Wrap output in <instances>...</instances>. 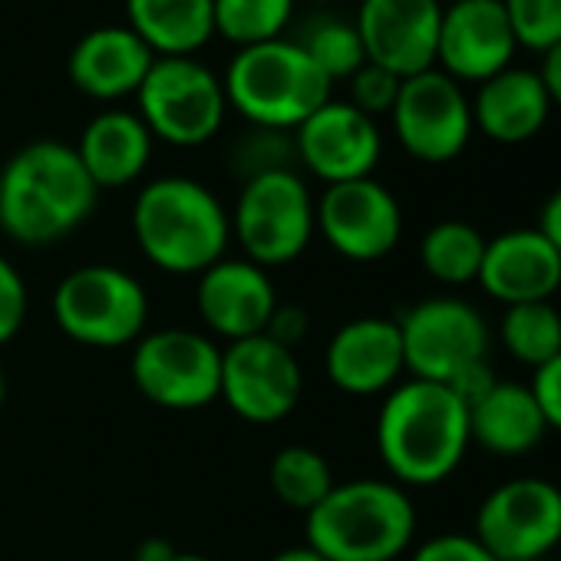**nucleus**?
<instances>
[{"mask_svg":"<svg viewBox=\"0 0 561 561\" xmlns=\"http://www.w3.org/2000/svg\"><path fill=\"white\" fill-rule=\"evenodd\" d=\"M152 133L139 119V113L129 110H103L96 113L80 142L73 146L83 169L90 172L93 185L103 188H126L136 179H142L149 159H152Z\"/></svg>","mask_w":561,"mask_h":561,"instance_id":"23","label":"nucleus"},{"mask_svg":"<svg viewBox=\"0 0 561 561\" xmlns=\"http://www.w3.org/2000/svg\"><path fill=\"white\" fill-rule=\"evenodd\" d=\"M267 482L280 505L308 515L334 489V472L324 453L305 443H291L274 453L267 466Z\"/></svg>","mask_w":561,"mask_h":561,"instance_id":"27","label":"nucleus"},{"mask_svg":"<svg viewBox=\"0 0 561 561\" xmlns=\"http://www.w3.org/2000/svg\"><path fill=\"white\" fill-rule=\"evenodd\" d=\"M328 380L347 397L390 393L407 374L400 328L390 318H354L334 331L324 351Z\"/></svg>","mask_w":561,"mask_h":561,"instance_id":"19","label":"nucleus"},{"mask_svg":"<svg viewBox=\"0 0 561 561\" xmlns=\"http://www.w3.org/2000/svg\"><path fill=\"white\" fill-rule=\"evenodd\" d=\"M545 433H548L545 416L531 390L522 383L495 380V387L469 407V439L472 446L492 456L502 459L528 456L545 439Z\"/></svg>","mask_w":561,"mask_h":561,"instance_id":"24","label":"nucleus"},{"mask_svg":"<svg viewBox=\"0 0 561 561\" xmlns=\"http://www.w3.org/2000/svg\"><path fill=\"white\" fill-rule=\"evenodd\" d=\"M175 554L179 551L172 548V541H165V538H146V541L136 545L133 561H172Z\"/></svg>","mask_w":561,"mask_h":561,"instance_id":"40","label":"nucleus"},{"mask_svg":"<svg viewBox=\"0 0 561 561\" xmlns=\"http://www.w3.org/2000/svg\"><path fill=\"white\" fill-rule=\"evenodd\" d=\"M476 285L499 305L551 301L561 288V254L538 228H512L485 241Z\"/></svg>","mask_w":561,"mask_h":561,"instance_id":"20","label":"nucleus"},{"mask_svg":"<svg viewBox=\"0 0 561 561\" xmlns=\"http://www.w3.org/2000/svg\"><path fill=\"white\" fill-rule=\"evenodd\" d=\"M377 453L403 489L446 482L466 459L469 407L443 383L400 380L377 413Z\"/></svg>","mask_w":561,"mask_h":561,"instance_id":"1","label":"nucleus"},{"mask_svg":"<svg viewBox=\"0 0 561 561\" xmlns=\"http://www.w3.org/2000/svg\"><path fill=\"white\" fill-rule=\"evenodd\" d=\"M129 374L136 390L162 410L188 413L218 400L221 347L188 328H162L133 344Z\"/></svg>","mask_w":561,"mask_h":561,"instance_id":"9","label":"nucleus"},{"mask_svg":"<svg viewBox=\"0 0 561 561\" xmlns=\"http://www.w3.org/2000/svg\"><path fill=\"white\" fill-rule=\"evenodd\" d=\"M305 393V370L295 351L267 334L221 347L218 400L244 423L267 426L295 413Z\"/></svg>","mask_w":561,"mask_h":561,"instance_id":"12","label":"nucleus"},{"mask_svg":"<svg viewBox=\"0 0 561 561\" xmlns=\"http://www.w3.org/2000/svg\"><path fill=\"white\" fill-rule=\"evenodd\" d=\"M551 244H554V251L561 254V188H554L548 198H545V205H541V211H538V225H535Z\"/></svg>","mask_w":561,"mask_h":561,"instance_id":"38","label":"nucleus"},{"mask_svg":"<svg viewBox=\"0 0 561 561\" xmlns=\"http://www.w3.org/2000/svg\"><path fill=\"white\" fill-rule=\"evenodd\" d=\"M308 548L328 561H397L416 535V508L393 479H351L305 515Z\"/></svg>","mask_w":561,"mask_h":561,"instance_id":"4","label":"nucleus"},{"mask_svg":"<svg viewBox=\"0 0 561 561\" xmlns=\"http://www.w3.org/2000/svg\"><path fill=\"white\" fill-rule=\"evenodd\" d=\"M528 390L545 416V426L561 433V354L551 357L548 364H541L538 370H531Z\"/></svg>","mask_w":561,"mask_h":561,"instance_id":"36","label":"nucleus"},{"mask_svg":"<svg viewBox=\"0 0 561 561\" xmlns=\"http://www.w3.org/2000/svg\"><path fill=\"white\" fill-rule=\"evenodd\" d=\"M136 103L152 139L179 149H195L215 139L228 113L221 80L192 57H156Z\"/></svg>","mask_w":561,"mask_h":561,"instance_id":"8","label":"nucleus"},{"mask_svg":"<svg viewBox=\"0 0 561 561\" xmlns=\"http://www.w3.org/2000/svg\"><path fill=\"white\" fill-rule=\"evenodd\" d=\"M4 400H8V374L0 367V407H4Z\"/></svg>","mask_w":561,"mask_h":561,"instance_id":"43","label":"nucleus"},{"mask_svg":"<svg viewBox=\"0 0 561 561\" xmlns=\"http://www.w3.org/2000/svg\"><path fill=\"white\" fill-rule=\"evenodd\" d=\"M277 305L280 301L271 274L248 257L225 254L198 274L195 311L205 331L221 337L225 344L264 334Z\"/></svg>","mask_w":561,"mask_h":561,"instance_id":"18","label":"nucleus"},{"mask_svg":"<svg viewBox=\"0 0 561 561\" xmlns=\"http://www.w3.org/2000/svg\"><path fill=\"white\" fill-rule=\"evenodd\" d=\"M267 561H328L324 554H318L314 548H308V545H298V548H285V551H277L274 558H267Z\"/></svg>","mask_w":561,"mask_h":561,"instance_id":"41","label":"nucleus"},{"mask_svg":"<svg viewBox=\"0 0 561 561\" xmlns=\"http://www.w3.org/2000/svg\"><path fill=\"white\" fill-rule=\"evenodd\" d=\"M271 341H277L280 347L295 351L305 337H308V314L305 308H291V305H277L271 321H267V331H264Z\"/></svg>","mask_w":561,"mask_h":561,"instance_id":"37","label":"nucleus"},{"mask_svg":"<svg viewBox=\"0 0 561 561\" xmlns=\"http://www.w3.org/2000/svg\"><path fill=\"white\" fill-rule=\"evenodd\" d=\"M57 328L93 351L133 347L149 324V295L142 280L119 264H83L54 291Z\"/></svg>","mask_w":561,"mask_h":561,"instance_id":"7","label":"nucleus"},{"mask_svg":"<svg viewBox=\"0 0 561 561\" xmlns=\"http://www.w3.org/2000/svg\"><path fill=\"white\" fill-rule=\"evenodd\" d=\"M152 64L156 54L129 27H96L77 41L67 73L83 96L96 103H119L139 93Z\"/></svg>","mask_w":561,"mask_h":561,"instance_id":"21","label":"nucleus"},{"mask_svg":"<svg viewBox=\"0 0 561 561\" xmlns=\"http://www.w3.org/2000/svg\"><path fill=\"white\" fill-rule=\"evenodd\" d=\"M295 139L288 133H271V129H254L248 139H241L231 152V169L238 172L241 182L257 179L264 172L277 169H295Z\"/></svg>","mask_w":561,"mask_h":561,"instance_id":"32","label":"nucleus"},{"mask_svg":"<svg viewBox=\"0 0 561 561\" xmlns=\"http://www.w3.org/2000/svg\"><path fill=\"white\" fill-rule=\"evenodd\" d=\"M469 103H472V126L502 146H518L535 139L554 110L541 77L535 70H518V67H508L492 80L479 83V93Z\"/></svg>","mask_w":561,"mask_h":561,"instance_id":"22","label":"nucleus"},{"mask_svg":"<svg viewBox=\"0 0 561 561\" xmlns=\"http://www.w3.org/2000/svg\"><path fill=\"white\" fill-rule=\"evenodd\" d=\"M439 21V0H360L354 27L367 64L410 80L436 67Z\"/></svg>","mask_w":561,"mask_h":561,"instance_id":"16","label":"nucleus"},{"mask_svg":"<svg viewBox=\"0 0 561 561\" xmlns=\"http://www.w3.org/2000/svg\"><path fill=\"white\" fill-rule=\"evenodd\" d=\"M228 110L241 113L254 129L295 133L311 113H318L334 83L295 41H267L241 47L225 77Z\"/></svg>","mask_w":561,"mask_h":561,"instance_id":"5","label":"nucleus"},{"mask_svg":"<svg viewBox=\"0 0 561 561\" xmlns=\"http://www.w3.org/2000/svg\"><path fill=\"white\" fill-rule=\"evenodd\" d=\"M472 535L499 561H545L561 541V489L538 476L495 485L476 508Z\"/></svg>","mask_w":561,"mask_h":561,"instance_id":"11","label":"nucleus"},{"mask_svg":"<svg viewBox=\"0 0 561 561\" xmlns=\"http://www.w3.org/2000/svg\"><path fill=\"white\" fill-rule=\"evenodd\" d=\"M397 328L407 374L413 380L449 387L459 374L489 360V324L469 301H420L397 321Z\"/></svg>","mask_w":561,"mask_h":561,"instance_id":"10","label":"nucleus"},{"mask_svg":"<svg viewBox=\"0 0 561 561\" xmlns=\"http://www.w3.org/2000/svg\"><path fill=\"white\" fill-rule=\"evenodd\" d=\"M298 44L328 73L331 83L351 80L367 64V54H364L357 27L347 24V21H337V18H324V21L311 24L305 41H298Z\"/></svg>","mask_w":561,"mask_h":561,"instance_id":"30","label":"nucleus"},{"mask_svg":"<svg viewBox=\"0 0 561 561\" xmlns=\"http://www.w3.org/2000/svg\"><path fill=\"white\" fill-rule=\"evenodd\" d=\"M518 41L502 0H453L443 8L436 70L456 83H485L512 67Z\"/></svg>","mask_w":561,"mask_h":561,"instance_id":"17","label":"nucleus"},{"mask_svg":"<svg viewBox=\"0 0 561 561\" xmlns=\"http://www.w3.org/2000/svg\"><path fill=\"white\" fill-rule=\"evenodd\" d=\"M291 139L298 162L324 185L370 179L383 156L377 119L341 100H328L295 129Z\"/></svg>","mask_w":561,"mask_h":561,"instance_id":"15","label":"nucleus"},{"mask_svg":"<svg viewBox=\"0 0 561 561\" xmlns=\"http://www.w3.org/2000/svg\"><path fill=\"white\" fill-rule=\"evenodd\" d=\"M228 218L231 238L241 244V257L271 271L298 261L314 241L318 198L295 169H277L241 182Z\"/></svg>","mask_w":561,"mask_h":561,"instance_id":"6","label":"nucleus"},{"mask_svg":"<svg viewBox=\"0 0 561 561\" xmlns=\"http://www.w3.org/2000/svg\"><path fill=\"white\" fill-rule=\"evenodd\" d=\"M0 182H4V165H0Z\"/></svg>","mask_w":561,"mask_h":561,"instance_id":"44","label":"nucleus"},{"mask_svg":"<svg viewBox=\"0 0 561 561\" xmlns=\"http://www.w3.org/2000/svg\"><path fill=\"white\" fill-rule=\"evenodd\" d=\"M390 119L407 156L426 165L459 159L476 129L472 103L466 100L462 87L436 67L400 83Z\"/></svg>","mask_w":561,"mask_h":561,"instance_id":"13","label":"nucleus"},{"mask_svg":"<svg viewBox=\"0 0 561 561\" xmlns=\"http://www.w3.org/2000/svg\"><path fill=\"white\" fill-rule=\"evenodd\" d=\"M351 106H357L360 113H367L370 119H377V116H390V110H393V103H397V96H400V77H393L390 70H383V67H377V64H364L351 80Z\"/></svg>","mask_w":561,"mask_h":561,"instance_id":"33","label":"nucleus"},{"mask_svg":"<svg viewBox=\"0 0 561 561\" xmlns=\"http://www.w3.org/2000/svg\"><path fill=\"white\" fill-rule=\"evenodd\" d=\"M538 77H541V83H545V90H548L551 106L561 110V44L551 47V50L545 54V67H541Z\"/></svg>","mask_w":561,"mask_h":561,"instance_id":"39","label":"nucleus"},{"mask_svg":"<svg viewBox=\"0 0 561 561\" xmlns=\"http://www.w3.org/2000/svg\"><path fill=\"white\" fill-rule=\"evenodd\" d=\"M129 225L142 257L175 277H198L221 261L231 244L228 208L208 185L188 175L146 182L133 202Z\"/></svg>","mask_w":561,"mask_h":561,"instance_id":"3","label":"nucleus"},{"mask_svg":"<svg viewBox=\"0 0 561 561\" xmlns=\"http://www.w3.org/2000/svg\"><path fill=\"white\" fill-rule=\"evenodd\" d=\"M499 341L512 360L538 370L561 354V314L551 301L512 305L499 321Z\"/></svg>","mask_w":561,"mask_h":561,"instance_id":"28","label":"nucleus"},{"mask_svg":"<svg viewBox=\"0 0 561 561\" xmlns=\"http://www.w3.org/2000/svg\"><path fill=\"white\" fill-rule=\"evenodd\" d=\"M126 27L156 57H192L215 37L211 0H126Z\"/></svg>","mask_w":561,"mask_h":561,"instance_id":"25","label":"nucleus"},{"mask_svg":"<svg viewBox=\"0 0 561 561\" xmlns=\"http://www.w3.org/2000/svg\"><path fill=\"white\" fill-rule=\"evenodd\" d=\"M100 188L73 146L37 139L4 162L0 231L24 248H50L70 238L96 208Z\"/></svg>","mask_w":561,"mask_h":561,"instance_id":"2","label":"nucleus"},{"mask_svg":"<svg viewBox=\"0 0 561 561\" xmlns=\"http://www.w3.org/2000/svg\"><path fill=\"white\" fill-rule=\"evenodd\" d=\"M518 47L548 54L561 44V0H502Z\"/></svg>","mask_w":561,"mask_h":561,"instance_id":"31","label":"nucleus"},{"mask_svg":"<svg viewBox=\"0 0 561 561\" xmlns=\"http://www.w3.org/2000/svg\"><path fill=\"white\" fill-rule=\"evenodd\" d=\"M410 561H499L476 535L466 531H443L426 538Z\"/></svg>","mask_w":561,"mask_h":561,"instance_id":"35","label":"nucleus"},{"mask_svg":"<svg viewBox=\"0 0 561 561\" xmlns=\"http://www.w3.org/2000/svg\"><path fill=\"white\" fill-rule=\"evenodd\" d=\"M172 561H211V558H205V554H198V551H179Z\"/></svg>","mask_w":561,"mask_h":561,"instance_id":"42","label":"nucleus"},{"mask_svg":"<svg viewBox=\"0 0 561 561\" xmlns=\"http://www.w3.org/2000/svg\"><path fill=\"white\" fill-rule=\"evenodd\" d=\"M545 561H548V558H545Z\"/></svg>","mask_w":561,"mask_h":561,"instance_id":"45","label":"nucleus"},{"mask_svg":"<svg viewBox=\"0 0 561 561\" xmlns=\"http://www.w3.org/2000/svg\"><path fill=\"white\" fill-rule=\"evenodd\" d=\"M215 4V34L228 44L254 47L280 41L295 18V0H211Z\"/></svg>","mask_w":561,"mask_h":561,"instance_id":"29","label":"nucleus"},{"mask_svg":"<svg viewBox=\"0 0 561 561\" xmlns=\"http://www.w3.org/2000/svg\"><path fill=\"white\" fill-rule=\"evenodd\" d=\"M485 241L489 238H482V231L469 221L459 218L436 221L420 238V264L433 280H439L446 288L472 285L482 267Z\"/></svg>","mask_w":561,"mask_h":561,"instance_id":"26","label":"nucleus"},{"mask_svg":"<svg viewBox=\"0 0 561 561\" xmlns=\"http://www.w3.org/2000/svg\"><path fill=\"white\" fill-rule=\"evenodd\" d=\"M27 305H31V295H27L24 274L14 267L11 257L0 254V347L11 344L21 334L27 321Z\"/></svg>","mask_w":561,"mask_h":561,"instance_id":"34","label":"nucleus"},{"mask_svg":"<svg viewBox=\"0 0 561 561\" xmlns=\"http://www.w3.org/2000/svg\"><path fill=\"white\" fill-rule=\"evenodd\" d=\"M318 231L341 257L370 264L400 244L403 211L397 195L374 175L324 185L318 198Z\"/></svg>","mask_w":561,"mask_h":561,"instance_id":"14","label":"nucleus"}]
</instances>
